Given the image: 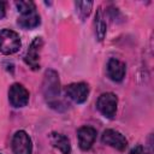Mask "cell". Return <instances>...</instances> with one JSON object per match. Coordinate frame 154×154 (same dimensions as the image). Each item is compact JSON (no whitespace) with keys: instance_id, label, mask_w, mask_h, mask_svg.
Masks as SVG:
<instances>
[{"instance_id":"cell-1","label":"cell","mask_w":154,"mask_h":154,"mask_svg":"<svg viewBox=\"0 0 154 154\" xmlns=\"http://www.w3.org/2000/svg\"><path fill=\"white\" fill-rule=\"evenodd\" d=\"M42 93L52 107L57 105V99L60 95V79L55 70L49 69L45 72L42 81Z\"/></svg>"},{"instance_id":"cell-2","label":"cell","mask_w":154,"mask_h":154,"mask_svg":"<svg viewBox=\"0 0 154 154\" xmlns=\"http://www.w3.org/2000/svg\"><path fill=\"white\" fill-rule=\"evenodd\" d=\"M22 41L19 35L11 29L0 30V53L5 55H11L19 51Z\"/></svg>"},{"instance_id":"cell-3","label":"cell","mask_w":154,"mask_h":154,"mask_svg":"<svg viewBox=\"0 0 154 154\" xmlns=\"http://www.w3.org/2000/svg\"><path fill=\"white\" fill-rule=\"evenodd\" d=\"M118 97L113 93H103L99 96L96 101V107L99 112L106 118H113L117 113Z\"/></svg>"},{"instance_id":"cell-4","label":"cell","mask_w":154,"mask_h":154,"mask_svg":"<svg viewBox=\"0 0 154 154\" xmlns=\"http://www.w3.org/2000/svg\"><path fill=\"white\" fill-rule=\"evenodd\" d=\"M29 91L20 83H13L8 89V101L13 107L20 108L29 102Z\"/></svg>"},{"instance_id":"cell-5","label":"cell","mask_w":154,"mask_h":154,"mask_svg":"<svg viewBox=\"0 0 154 154\" xmlns=\"http://www.w3.org/2000/svg\"><path fill=\"white\" fill-rule=\"evenodd\" d=\"M101 142L106 146H109L119 152H124L128 147V140L123 134L117 130L107 129L101 135Z\"/></svg>"},{"instance_id":"cell-6","label":"cell","mask_w":154,"mask_h":154,"mask_svg":"<svg viewBox=\"0 0 154 154\" xmlns=\"http://www.w3.org/2000/svg\"><path fill=\"white\" fill-rule=\"evenodd\" d=\"M42 46H43V40H42V37L37 36L31 41L29 49L25 53L24 61L31 70L40 69V52H41Z\"/></svg>"},{"instance_id":"cell-7","label":"cell","mask_w":154,"mask_h":154,"mask_svg":"<svg viewBox=\"0 0 154 154\" xmlns=\"http://www.w3.org/2000/svg\"><path fill=\"white\" fill-rule=\"evenodd\" d=\"M12 150L14 154H31L32 142L24 130H18L12 137Z\"/></svg>"},{"instance_id":"cell-8","label":"cell","mask_w":154,"mask_h":154,"mask_svg":"<svg viewBox=\"0 0 154 154\" xmlns=\"http://www.w3.org/2000/svg\"><path fill=\"white\" fill-rule=\"evenodd\" d=\"M89 85L84 82H78V83H71L66 85L65 93L76 103H83L87 101L89 96Z\"/></svg>"},{"instance_id":"cell-9","label":"cell","mask_w":154,"mask_h":154,"mask_svg":"<svg viewBox=\"0 0 154 154\" xmlns=\"http://www.w3.org/2000/svg\"><path fill=\"white\" fill-rule=\"evenodd\" d=\"M78 146L82 150H89L95 142L96 138V130L93 126H82L77 131Z\"/></svg>"},{"instance_id":"cell-10","label":"cell","mask_w":154,"mask_h":154,"mask_svg":"<svg viewBox=\"0 0 154 154\" xmlns=\"http://www.w3.org/2000/svg\"><path fill=\"white\" fill-rule=\"evenodd\" d=\"M107 75L114 82H122L126 73V66L123 61L116 58H111L107 63Z\"/></svg>"},{"instance_id":"cell-11","label":"cell","mask_w":154,"mask_h":154,"mask_svg":"<svg viewBox=\"0 0 154 154\" xmlns=\"http://www.w3.org/2000/svg\"><path fill=\"white\" fill-rule=\"evenodd\" d=\"M41 23L40 14L37 13L36 10H31L25 13H20L18 17V24L23 29H34L38 26Z\"/></svg>"},{"instance_id":"cell-12","label":"cell","mask_w":154,"mask_h":154,"mask_svg":"<svg viewBox=\"0 0 154 154\" xmlns=\"http://www.w3.org/2000/svg\"><path fill=\"white\" fill-rule=\"evenodd\" d=\"M51 143L53 144V147L58 148L61 154H70L71 153V144H70V140L59 132H52L51 134Z\"/></svg>"},{"instance_id":"cell-13","label":"cell","mask_w":154,"mask_h":154,"mask_svg":"<svg viewBox=\"0 0 154 154\" xmlns=\"http://www.w3.org/2000/svg\"><path fill=\"white\" fill-rule=\"evenodd\" d=\"M106 31H107V24L103 20V14H102L101 7H99L96 16H95V35L99 41H102L105 38Z\"/></svg>"},{"instance_id":"cell-14","label":"cell","mask_w":154,"mask_h":154,"mask_svg":"<svg viewBox=\"0 0 154 154\" xmlns=\"http://www.w3.org/2000/svg\"><path fill=\"white\" fill-rule=\"evenodd\" d=\"M75 6H76V12L79 16V18L84 20L91 12L93 1H76Z\"/></svg>"},{"instance_id":"cell-15","label":"cell","mask_w":154,"mask_h":154,"mask_svg":"<svg viewBox=\"0 0 154 154\" xmlns=\"http://www.w3.org/2000/svg\"><path fill=\"white\" fill-rule=\"evenodd\" d=\"M16 6H17L19 13H25V12H29V11H31V10H36L35 4H34L32 1H28V0L17 1V2H16Z\"/></svg>"},{"instance_id":"cell-16","label":"cell","mask_w":154,"mask_h":154,"mask_svg":"<svg viewBox=\"0 0 154 154\" xmlns=\"http://www.w3.org/2000/svg\"><path fill=\"white\" fill-rule=\"evenodd\" d=\"M129 154H150L148 152V149L146 147H143L142 144H137L134 148H131V150L129 152Z\"/></svg>"},{"instance_id":"cell-17","label":"cell","mask_w":154,"mask_h":154,"mask_svg":"<svg viewBox=\"0 0 154 154\" xmlns=\"http://www.w3.org/2000/svg\"><path fill=\"white\" fill-rule=\"evenodd\" d=\"M5 2L0 1V18H4L5 17V13H6V10H5Z\"/></svg>"},{"instance_id":"cell-18","label":"cell","mask_w":154,"mask_h":154,"mask_svg":"<svg viewBox=\"0 0 154 154\" xmlns=\"http://www.w3.org/2000/svg\"><path fill=\"white\" fill-rule=\"evenodd\" d=\"M0 154H1V153H0Z\"/></svg>"}]
</instances>
